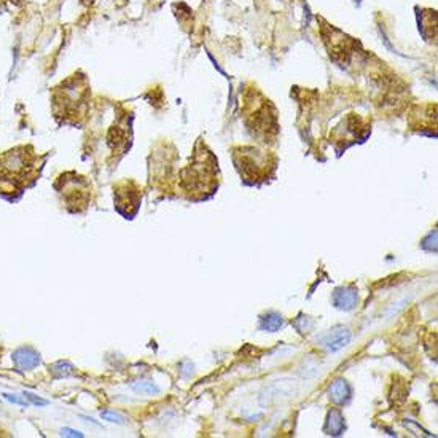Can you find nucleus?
Wrapping results in <instances>:
<instances>
[{
	"label": "nucleus",
	"instance_id": "1",
	"mask_svg": "<svg viewBox=\"0 0 438 438\" xmlns=\"http://www.w3.org/2000/svg\"><path fill=\"white\" fill-rule=\"evenodd\" d=\"M12 359L18 368L21 370H34L35 366L40 365V354L28 346H23L20 349H16L12 355Z\"/></svg>",
	"mask_w": 438,
	"mask_h": 438
},
{
	"label": "nucleus",
	"instance_id": "2",
	"mask_svg": "<svg viewBox=\"0 0 438 438\" xmlns=\"http://www.w3.org/2000/svg\"><path fill=\"white\" fill-rule=\"evenodd\" d=\"M351 341V332L347 328H335L333 332H330L327 338L324 339V346L327 351L336 352Z\"/></svg>",
	"mask_w": 438,
	"mask_h": 438
},
{
	"label": "nucleus",
	"instance_id": "3",
	"mask_svg": "<svg viewBox=\"0 0 438 438\" xmlns=\"http://www.w3.org/2000/svg\"><path fill=\"white\" fill-rule=\"evenodd\" d=\"M357 301H359V295H357V290L354 287H341L335 290L333 303L336 308L349 311L357 305Z\"/></svg>",
	"mask_w": 438,
	"mask_h": 438
},
{
	"label": "nucleus",
	"instance_id": "4",
	"mask_svg": "<svg viewBox=\"0 0 438 438\" xmlns=\"http://www.w3.org/2000/svg\"><path fill=\"white\" fill-rule=\"evenodd\" d=\"M351 395V389L347 386V382L344 379H335L328 387V398L336 405H341L349 398Z\"/></svg>",
	"mask_w": 438,
	"mask_h": 438
},
{
	"label": "nucleus",
	"instance_id": "5",
	"mask_svg": "<svg viewBox=\"0 0 438 438\" xmlns=\"http://www.w3.org/2000/svg\"><path fill=\"white\" fill-rule=\"evenodd\" d=\"M343 428H344V419L341 413H339V411H332L327 419V432L330 435L336 436V435H341Z\"/></svg>",
	"mask_w": 438,
	"mask_h": 438
},
{
	"label": "nucleus",
	"instance_id": "6",
	"mask_svg": "<svg viewBox=\"0 0 438 438\" xmlns=\"http://www.w3.org/2000/svg\"><path fill=\"white\" fill-rule=\"evenodd\" d=\"M282 325V317L279 314H276V312H270L263 320H262V328L263 330H268V332H276V330H279Z\"/></svg>",
	"mask_w": 438,
	"mask_h": 438
},
{
	"label": "nucleus",
	"instance_id": "7",
	"mask_svg": "<svg viewBox=\"0 0 438 438\" xmlns=\"http://www.w3.org/2000/svg\"><path fill=\"white\" fill-rule=\"evenodd\" d=\"M132 389L136 392H140V394H148V395H153L159 392V389L150 381H139L136 384H132Z\"/></svg>",
	"mask_w": 438,
	"mask_h": 438
},
{
	"label": "nucleus",
	"instance_id": "8",
	"mask_svg": "<svg viewBox=\"0 0 438 438\" xmlns=\"http://www.w3.org/2000/svg\"><path fill=\"white\" fill-rule=\"evenodd\" d=\"M74 370V366L67 362H58L51 366V371L55 373V376H67Z\"/></svg>",
	"mask_w": 438,
	"mask_h": 438
},
{
	"label": "nucleus",
	"instance_id": "9",
	"mask_svg": "<svg viewBox=\"0 0 438 438\" xmlns=\"http://www.w3.org/2000/svg\"><path fill=\"white\" fill-rule=\"evenodd\" d=\"M101 417L105 419V421H110V422H117V424H124V416L118 414V413H113V411H102Z\"/></svg>",
	"mask_w": 438,
	"mask_h": 438
},
{
	"label": "nucleus",
	"instance_id": "10",
	"mask_svg": "<svg viewBox=\"0 0 438 438\" xmlns=\"http://www.w3.org/2000/svg\"><path fill=\"white\" fill-rule=\"evenodd\" d=\"M23 397L24 398H28L29 401L32 405H35V406H45V405H48V400H45V398H40L39 395H34V394H31V392H24L23 394Z\"/></svg>",
	"mask_w": 438,
	"mask_h": 438
},
{
	"label": "nucleus",
	"instance_id": "11",
	"mask_svg": "<svg viewBox=\"0 0 438 438\" xmlns=\"http://www.w3.org/2000/svg\"><path fill=\"white\" fill-rule=\"evenodd\" d=\"M4 398H7L8 401H12V403H16V405L29 406V401H28V400H21V398H18V397L13 395V394H4Z\"/></svg>",
	"mask_w": 438,
	"mask_h": 438
},
{
	"label": "nucleus",
	"instance_id": "12",
	"mask_svg": "<svg viewBox=\"0 0 438 438\" xmlns=\"http://www.w3.org/2000/svg\"><path fill=\"white\" fill-rule=\"evenodd\" d=\"M61 435L62 436H83V433H80L78 430H72V428H62L61 430Z\"/></svg>",
	"mask_w": 438,
	"mask_h": 438
}]
</instances>
